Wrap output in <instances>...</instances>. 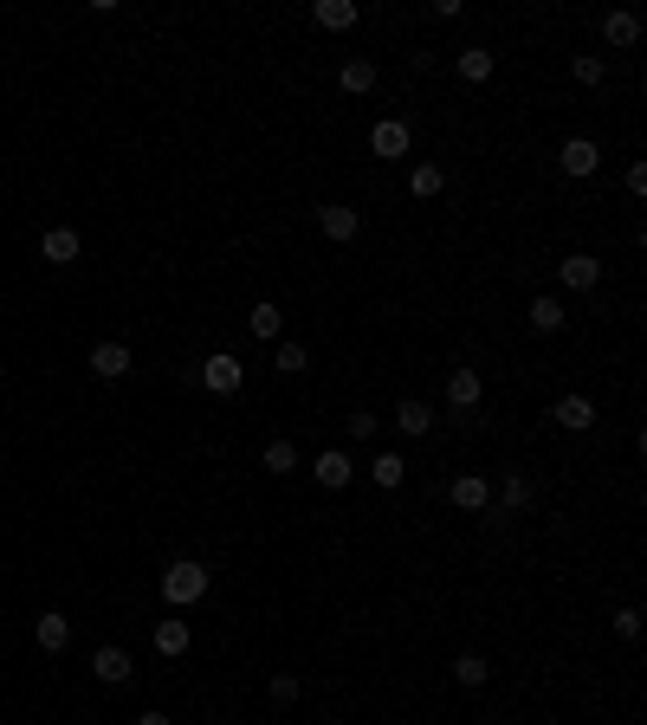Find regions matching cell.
<instances>
[{
	"label": "cell",
	"mask_w": 647,
	"mask_h": 725,
	"mask_svg": "<svg viewBox=\"0 0 647 725\" xmlns=\"http://www.w3.org/2000/svg\"><path fill=\"white\" fill-rule=\"evenodd\" d=\"M395 428H402L408 441H421V434H434V408H428V402H415V395H408V402L395 408Z\"/></svg>",
	"instance_id": "21"
},
{
	"label": "cell",
	"mask_w": 647,
	"mask_h": 725,
	"mask_svg": "<svg viewBox=\"0 0 647 725\" xmlns=\"http://www.w3.org/2000/svg\"><path fill=\"white\" fill-rule=\"evenodd\" d=\"M195 376H201V389H208V395H240L246 363L233 357V350H214V357H201V363H195Z\"/></svg>",
	"instance_id": "2"
},
{
	"label": "cell",
	"mask_w": 647,
	"mask_h": 725,
	"mask_svg": "<svg viewBox=\"0 0 647 725\" xmlns=\"http://www.w3.org/2000/svg\"><path fill=\"white\" fill-rule=\"evenodd\" d=\"M272 369H279V376H305V369H311L305 344H272Z\"/></svg>",
	"instance_id": "28"
},
{
	"label": "cell",
	"mask_w": 647,
	"mask_h": 725,
	"mask_svg": "<svg viewBox=\"0 0 647 725\" xmlns=\"http://www.w3.org/2000/svg\"><path fill=\"white\" fill-rule=\"evenodd\" d=\"M525 318H531V331H538V337H557L563 324H570V311L557 305V292H538V298H531V311H525Z\"/></svg>",
	"instance_id": "14"
},
{
	"label": "cell",
	"mask_w": 647,
	"mask_h": 725,
	"mask_svg": "<svg viewBox=\"0 0 647 725\" xmlns=\"http://www.w3.org/2000/svg\"><path fill=\"white\" fill-rule=\"evenodd\" d=\"M259 467H266V473H279V480H285V473H298V447H292V441H266Z\"/></svg>",
	"instance_id": "27"
},
{
	"label": "cell",
	"mask_w": 647,
	"mask_h": 725,
	"mask_svg": "<svg viewBox=\"0 0 647 725\" xmlns=\"http://www.w3.org/2000/svg\"><path fill=\"white\" fill-rule=\"evenodd\" d=\"M440 188H447V169H440V162H415V169H408V195L415 201H434Z\"/></svg>",
	"instance_id": "22"
},
{
	"label": "cell",
	"mask_w": 647,
	"mask_h": 725,
	"mask_svg": "<svg viewBox=\"0 0 647 725\" xmlns=\"http://www.w3.org/2000/svg\"><path fill=\"white\" fill-rule=\"evenodd\" d=\"M246 324H253V337H266V344H279V331H285V318H279V305H272V298L246 311Z\"/></svg>",
	"instance_id": "26"
},
{
	"label": "cell",
	"mask_w": 647,
	"mask_h": 725,
	"mask_svg": "<svg viewBox=\"0 0 647 725\" xmlns=\"http://www.w3.org/2000/svg\"><path fill=\"white\" fill-rule=\"evenodd\" d=\"M453 680H460V687H486V680H492V661H486V654H473V648L453 654Z\"/></svg>",
	"instance_id": "25"
},
{
	"label": "cell",
	"mask_w": 647,
	"mask_h": 725,
	"mask_svg": "<svg viewBox=\"0 0 647 725\" xmlns=\"http://www.w3.org/2000/svg\"><path fill=\"white\" fill-rule=\"evenodd\" d=\"M369 480H376L382 492H395V486L408 480V460H402V454L389 447V454H376V460H369Z\"/></svg>",
	"instance_id": "24"
},
{
	"label": "cell",
	"mask_w": 647,
	"mask_h": 725,
	"mask_svg": "<svg viewBox=\"0 0 647 725\" xmlns=\"http://www.w3.org/2000/svg\"><path fill=\"white\" fill-rule=\"evenodd\" d=\"M408 149H415V130H408V117H382L376 130H369V156H382V162H402Z\"/></svg>",
	"instance_id": "3"
},
{
	"label": "cell",
	"mask_w": 647,
	"mask_h": 725,
	"mask_svg": "<svg viewBox=\"0 0 647 725\" xmlns=\"http://www.w3.org/2000/svg\"><path fill=\"white\" fill-rule=\"evenodd\" d=\"M311 473H318V486H324V492H343L356 467H350V454H343V447H324V454L311 460Z\"/></svg>",
	"instance_id": "12"
},
{
	"label": "cell",
	"mask_w": 647,
	"mask_h": 725,
	"mask_svg": "<svg viewBox=\"0 0 647 725\" xmlns=\"http://www.w3.org/2000/svg\"><path fill=\"white\" fill-rule=\"evenodd\" d=\"M91 376H104V382H117V376H130V344H91Z\"/></svg>",
	"instance_id": "15"
},
{
	"label": "cell",
	"mask_w": 647,
	"mask_h": 725,
	"mask_svg": "<svg viewBox=\"0 0 647 725\" xmlns=\"http://www.w3.org/2000/svg\"><path fill=\"white\" fill-rule=\"evenodd\" d=\"M318 227H324V240L350 246L356 234H363V214H356V208H343V201H324V208H318Z\"/></svg>",
	"instance_id": "8"
},
{
	"label": "cell",
	"mask_w": 647,
	"mask_h": 725,
	"mask_svg": "<svg viewBox=\"0 0 647 725\" xmlns=\"http://www.w3.org/2000/svg\"><path fill=\"white\" fill-rule=\"evenodd\" d=\"M570 72H576V85H602V78H609V65H602L596 52H583V59H576Z\"/></svg>",
	"instance_id": "30"
},
{
	"label": "cell",
	"mask_w": 647,
	"mask_h": 725,
	"mask_svg": "<svg viewBox=\"0 0 647 725\" xmlns=\"http://www.w3.org/2000/svg\"><path fill=\"white\" fill-rule=\"evenodd\" d=\"M188 641H195V628L182 622V615H169V622H156V654H188Z\"/></svg>",
	"instance_id": "23"
},
{
	"label": "cell",
	"mask_w": 647,
	"mask_h": 725,
	"mask_svg": "<svg viewBox=\"0 0 647 725\" xmlns=\"http://www.w3.org/2000/svg\"><path fill=\"white\" fill-rule=\"evenodd\" d=\"M136 725H175V719H169V713H143Z\"/></svg>",
	"instance_id": "33"
},
{
	"label": "cell",
	"mask_w": 647,
	"mask_h": 725,
	"mask_svg": "<svg viewBox=\"0 0 647 725\" xmlns=\"http://www.w3.org/2000/svg\"><path fill=\"white\" fill-rule=\"evenodd\" d=\"M337 91L343 98H369V91H376V59H343L337 65Z\"/></svg>",
	"instance_id": "13"
},
{
	"label": "cell",
	"mask_w": 647,
	"mask_h": 725,
	"mask_svg": "<svg viewBox=\"0 0 647 725\" xmlns=\"http://www.w3.org/2000/svg\"><path fill=\"white\" fill-rule=\"evenodd\" d=\"M266 693H272V706H298L305 680H298V674H272V680H266Z\"/></svg>",
	"instance_id": "29"
},
{
	"label": "cell",
	"mask_w": 647,
	"mask_h": 725,
	"mask_svg": "<svg viewBox=\"0 0 647 725\" xmlns=\"http://www.w3.org/2000/svg\"><path fill=\"white\" fill-rule=\"evenodd\" d=\"M350 441H376V415H350Z\"/></svg>",
	"instance_id": "32"
},
{
	"label": "cell",
	"mask_w": 647,
	"mask_h": 725,
	"mask_svg": "<svg viewBox=\"0 0 647 725\" xmlns=\"http://www.w3.org/2000/svg\"><path fill=\"white\" fill-rule=\"evenodd\" d=\"M91 674H98L104 687H123L136 667H130V654H123V648H98V654H91Z\"/></svg>",
	"instance_id": "18"
},
{
	"label": "cell",
	"mask_w": 647,
	"mask_h": 725,
	"mask_svg": "<svg viewBox=\"0 0 647 725\" xmlns=\"http://www.w3.org/2000/svg\"><path fill=\"white\" fill-rule=\"evenodd\" d=\"M492 512H499V518L531 512V480H525V473H505V480L492 486Z\"/></svg>",
	"instance_id": "9"
},
{
	"label": "cell",
	"mask_w": 647,
	"mask_h": 725,
	"mask_svg": "<svg viewBox=\"0 0 647 725\" xmlns=\"http://www.w3.org/2000/svg\"><path fill=\"white\" fill-rule=\"evenodd\" d=\"M479 395H486V376H479L473 363H453L447 369V408H460V415H466V408H479Z\"/></svg>",
	"instance_id": "5"
},
{
	"label": "cell",
	"mask_w": 647,
	"mask_h": 725,
	"mask_svg": "<svg viewBox=\"0 0 647 725\" xmlns=\"http://www.w3.org/2000/svg\"><path fill=\"white\" fill-rule=\"evenodd\" d=\"M602 39H609V46H635L641 39V13H628V7L602 13Z\"/></svg>",
	"instance_id": "19"
},
{
	"label": "cell",
	"mask_w": 647,
	"mask_h": 725,
	"mask_svg": "<svg viewBox=\"0 0 647 725\" xmlns=\"http://www.w3.org/2000/svg\"><path fill=\"white\" fill-rule=\"evenodd\" d=\"M33 635H39V648H46V654H65V648H72V622H65L59 609H46V615H39V628H33Z\"/></svg>",
	"instance_id": "20"
},
{
	"label": "cell",
	"mask_w": 647,
	"mask_h": 725,
	"mask_svg": "<svg viewBox=\"0 0 647 725\" xmlns=\"http://www.w3.org/2000/svg\"><path fill=\"white\" fill-rule=\"evenodd\" d=\"M78 253H85V240H78L72 227H46V234H39V259H46V266H72Z\"/></svg>",
	"instance_id": "11"
},
{
	"label": "cell",
	"mask_w": 647,
	"mask_h": 725,
	"mask_svg": "<svg viewBox=\"0 0 647 725\" xmlns=\"http://www.w3.org/2000/svg\"><path fill=\"white\" fill-rule=\"evenodd\" d=\"M557 162H563V175H596L602 169V143L596 136H563Z\"/></svg>",
	"instance_id": "6"
},
{
	"label": "cell",
	"mask_w": 647,
	"mask_h": 725,
	"mask_svg": "<svg viewBox=\"0 0 647 725\" xmlns=\"http://www.w3.org/2000/svg\"><path fill=\"white\" fill-rule=\"evenodd\" d=\"M550 421H557V428H570V434H589V428H596V402H589V395H557Z\"/></svg>",
	"instance_id": "10"
},
{
	"label": "cell",
	"mask_w": 647,
	"mask_h": 725,
	"mask_svg": "<svg viewBox=\"0 0 647 725\" xmlns=\"http://www.w3.org/2000/svg\"><path fill=\"white\" fill-rule=\"evenodd\" d=\"M453 72H460L466 85H486V78L499 72V59H492V46H466L460 59H453Z\"/></svg>",
	"instance_id": "17"
},
{
	"label": "cell",
	"mask_w": 647,
	"mask_h": 725,
	"mask_svg": "<svg viewBox=\"0 0 647 725\" xmlns=\"http://www.w3.org/2000/svg\"><path fill=\"white\" fill-rule=\"evenodd\" d=\"M208 583H214L208 564H195V557H175V564L162 570V603H169V609H195L201 596H208Z\"/></svg>",
	"instance_id": "1"
},
{
	"label": "cell",
	"mask_w": 647,
	"mask_h": 725,
	"mask_svg": "<svg viewBox=\"0 0 647 725\" xmlns=\"http://www.w3.org/2000/svg\"><path fill=\"white\" fill-rule=\"evenodd\" d=\"M311 20H318L324 33H350V26L363 20V7H356V0H318V7H311Z\"/></svg>",
	"instance_id": "16"
},
{
	"label": "cell",
	"mask_w": 647,
	"mask_h": 725,
	"mask_svg": "<svg viewBox=\"0 0 647 725\" xmlns=\"http://www.w3.org/2000/svg\"><path fill=\"white\" fill-rule=\"evenodd\" d=\"M447 499L460 505V512H492V480H486V473H453Z\"/></svg>",
	"instance_id": "4"
},
{
	"label": "cell",
	"mask_w": 647,
	"mask_h": 725,
	"mask_svg": "<svg viewBox=\"0 0 647 725\" xmlns=\"http://www.w3.org/2000/svg\"><path fill=\"white\" fill-rule=\"evenodd\" d=\"M615 635H622V641H635V635H641V609H635V603L615 609Z\"/></svg>",
	"instance_id": "31"
},
{
	"label": "cell",
	"mask_w": 647,
	"mask_h": 725,
	"mask_svg": "<svg viewBox=\"0 0 647 725\" xmlns=\"http://www.w3.org/2000/svg\"><path fill=\"white\" fill-rule=\"evenodd\" d=\"M557 279L570 285V292H596V285H602V259L596 253H563L557 259Z\"/></svg>",
	"instance_id": "7"
}]
</instances>
